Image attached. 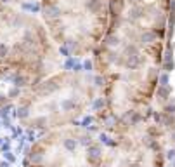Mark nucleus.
Returning <instances> with one entry per match:
<instances>
[{
    "label": "nucleus",
    "mask_w": 175,
    "mask_h": 167,
    "mask_svg": "<svg viewBox=\"0 0 175 167\" xmlns=\"http://www.w3.org/2000/svg\"><path fill=\"white\" fill-rule=\"evenodd\" d=\"M92 68H94V63L90 59H87L85 61V71H92Z\"/></svg>",
    "instance_id": "aec40b11"
},
{
    "label": "nucleus",
    "mask_w": 175,
    "mask_h": 167,
    "mask_svg": "<svg viewBox=\"0 0 175 167\" xmlns=\"http://www.w3.org/2000/svg\"><path fill=\"white\" fill-rule=\"evenodd\" d=\"M144 117L140 115V112H137V110H132V113H130V117L127 119V124L130 125V127H135V125L142 120Z\"/></svg>",
    "instance_id": "423d86ee"
},
{
    "label": "nucleus",
    "mask_w": 175,
    "mask_h": 167,
    "mask_svg": "<svg viewBox=\"0 0 175 167\" xmlns=\"http://www.w3.org/2000/svg\"><path fill=\"white\" fill-rule=\"evenodd\" d=\"M102 155V150H101V146H96V145H90L89 148H87V158L90 162H96L99 160Z\"/></svg>",
    "instance_id": "f03ea898"
},
{
    "label": "nucleus",
    "mask_w": 175,
    "mask_h": 167,
    "mask_svg": "<svg viewBox=\"0 0 175 167\" xmlns=\"http://www.w3.org/2000/svg\"><path fill=\"white\" fill-rule=\"evenodd\" d=\"M92 122H94L92 117H85V119L80 122V125H82V127H89V124H92Z\"/></svg>",
    "instance_id": "a211bd4d"
},
{
    "label": "nucleus",
    "mask_w": 175,
    "mask_h": 167,
    "mask_svg": "<svg viewBox=\"0 0 175 167\" xmlns=\"http://www.w3.org/2000/svg\"><path fill=\"white\" fill-rule=\"evenodd\" d=\"M21 9H23V11H30V12L35 14V12L42 11V4H37V2H23Z\"/></svg>",
    "instance_id": "0eeeda50"
},
{
    "label": "nucleus",
    "mask_w": 175,
    "mask_h": 167,
    "mask_svg": "<svg viewBox=\"0 0 175 167\" xmlns=\"http://www.w3.org/2000/svg\"><path fill=\"white\" fill-rule=\"evenodd\" d=\"M0 167H11V162H9V160H4V162H0Z\"/></svg>",
    "instance_id": "4be33fe9"
},
{
    "label": "nucleus",
    "mask_w": 175,
    "mask_h": 167,
    "mask_svg": "<svg viewBox=\"0 0 175 167\" xmlns=\"http://www.w3.org/2000/svg\"><path fill=\"white\" fill-rule=\"evenodd\" d=\"M106 106H108V99H106V97H96L94 103H92V108H94L96 112H102Z\"/></svg>",
    "instance_id": "6e6552de"
},
{
    "label": "nucleus",
    "mask_w": 175,
    "mask_h": 167,
    "mask_svg": "<svg viewBox=\"0 0 175 167\" xmlns=\"http://www.w3.org/2000/svg\"><path fill=\"white\" fill-rule=\"evenodd\" d=\"M9 141H11V139L7 138V143H4V145L0 146V151H2V153H4V151H9V150H11V145H9Z\"/></svg>",
    "instance_id": "6ab92c4d"
},
{
    "label": "nucleus",
    "mask_w": 175,
    "mask_h": 167,
    "mask_svg": "<svg viewBox=\"0 0 175 167\" xmlns=\"http://www.w3.org/2000/svg\"><path fill=\"white\" fill-rule=\"evenodd\" d=\"M78 139H75V138H64L63 139V148L64 150H68V153H75L76 148H78Z\"/></svg>",
    "instance_id": "7ed1b4c3"
},
{
    "label": "nucleus",
    "mask_w": 175,
    "mask_h": 167,
    "mask_svg": "<svg viewBox=\"0 0 175 167\" xmlns=\"http://www.w3.org/2000/svg\"><path fill=\"white\" fill-rule=\"evenodd\" d=\"M78 143L82 146H87V148H89V146L92 145V138L89 134H85V136H82V138H78Z\"/></svg>",
    "instance_id": "9b49d317"
},
{
    "label": "nucleus",
    "mask_w": 175,
    "mask_h": 167,
    "mask_svg": "<svg viewBox=\"0 0 175 167\" xmlns=\"http://www.w3.org/2000/svg\"><path fill=\"white\" fill-rule=\"evenodd\" d=\"M16 117L19 120H26L30 119V106H26V104H23V106L17 108V112H16Z\"/></svg>",
    "instance_id": "1a4fd4ad"
},
{
    "label": "nucleus",
    "mask_w": 175,
    "mask_h": 167,
    "mask_svg": "<svg viewBox=\"0 0 175 167\" xmlns=\"http://www.w3.org/2000/svg\"><path fill=\"white\" fill-rule=\"evenodd\" d=\"M163 112L165 113H170V115H175V104H165Z\"/></svg>",
    "instance_id": "dca6fc26"
},
{
    "label": "nucleus",
    "mask_w": 175,
    "mask_h": 167,
    "mask_svg": "<svg viewBox=\"0 0 175 167\" xmlns=\"http://www.w3.org/2000/svg\"><path fill=\"white\" fill-rule=\"evenodd\" d=\"M23 21H24V17L21 16V14H16V16H14V19H12V26L14 28H19L23 25Z\"/></svg>",
    "instance_id": "ddd939ff"
},
{
    "label": "nucleus",
    "mask_w": 175,
    "mask_h": 167,
    "mask_svg": "<svg viewBox=\"0 0 175 167\" xmlns=\"http://www.w3.org/2000/svg\"><path fill=\"white\" fill-rule=\"evenodd\" d=\"M166 158H168V160H173L175 158V148H172V150L166 151Z\"/></svg>",
    "instance_id": "412c9836"
},
{
    "label": "nucleus",
    "mask_w": 175,
    "mask_h": 167,
    "mask_svg": "<svg viewBox=\"0 0 175 167\" xmlns=\"http://www.w3.org/2000/svg\"><path fill=\"white\" fill-rule=\"evenodd\" d=\"M80 106V99L78 97H66L61 101V110L63 112H73Z\"/></svg>",
    "instance_id": "f257e3e1"
},
{
    "label": "nucleus",
    "mask_w": 175,
    "mask_h": 167,
    "mask_svg": "<svg viewBox=\"0 0 175 167\" xmlns=\"http://www.w3.org/2000/svg\"><path fill=\"white\" fill-rule=\"evenodd\" d=\"M4 145V138H0V146Z\"/></svg>",
    "instance_id": "393cba45"
},
{
    "label": "nucleus",
    "mask_w": 175,
    "mask_h": 167,
    "mask_svg": "<svg viewBox=\"0 0 175 167\" xmlns=\"http://www.w3.org/2000/svg\"><path fill=\"white\" fill-rule=\"evenodd\" d=\"M173 167H175V158H173Z\"/></svg>",
    "instance_id": "a878e982"
},
{
    "label": "nucleus",
    "mask_w": 175,
    "mask_h": 167,
    "mask_svg": "<svg viewBox=\"0 0 175 167\" xmlns=\"http://www.w3.org/2000/svg\"><path fill=\"white\" fill-rule=\"evenodd\" d=\"M4 157H5V160H9V162H16V155L12 153V151H4Z\"/></svg>",
    "instance_id": "f3484780"
},
{
    "label": "nucleus",
    "mask_w": 175,
    "mask_h": 167,
    "mask_svg": "<svg viewBox=\"0 0 175 167\" xmlns=\"http://www.w3.org/2000/svg\"><path fill=\"white\" fill-rule=\"evenodd\" d=\"M170 92H172V89H170L168 85H158V89H156V97H158L161 103H165L168 99Z\"/></svg>",
    "instance_id": "20e7f679"
},
{
    "label": "nucleus",
    "mask_w": 175,
    "mask_h": 167,
    "mask_svg": "<svg viewBox=\"0 0 175 167\" xmlns=\"http://www.w3.org/2000/svg\"><path fill=\"white\" fill-rule=\"evenodd\" d=\"M12 56V49L11 45H7V44L0 42V61H7L9 58Z\"/></svg>",
    "instance_id": "39448f33"
},
{
    "label": "nucleus",
    "mask_w": 175,
    "mask_h": 167,
    "mask_svg": "<svg viewBox=\"0 0 175 167\" xmlns=\"http://www.w3.org/2000/svg\"><path fill=\"white\" fill-rule=\"evenodd\" d=\"M99 139H101V143H104V145H115V141H111V138H109V136L108 134H101L99 136Z\"/></svg>",
    "instance_id": "2eb2a0df"
},
{
    "label": "nucleus",
    "mask_w": 175,
    "mask_h": 167,
    "mask_svg": "<svg viewBox=\"0 0 175 167\" xmlns=\"http://www.w3.org/2000/svg\"><path fill=\"white\" fill-rule=\"evenodd\" d=\"M47 124H49V119L45 115H43V117H38V119L35 120V127H38V129H40V127H45Z\"/></svg>",
    "instance_id": "f8f14e48"
},
{
    "label": "nucleus",
    "mask_w": 175,
    "mask_h": 167,
    "mask_svg": "<svg viewBox=\"0 0 175 167\" xmlns=\"http://www.w3.org/2000/svg\"><path fill=\"white\" fill-rule=\"evenodd\" d=\"M75 63H76V59H75V56H71V58H68V59H66V63H64V68H66V70H73Z\"/></svg>",
    "instance_id": "4468645a"
},
{
    "label": "nucleus",
    "mask_w": 175,
    "mask_h": 167,
    "mask_svg": "<svg viewBox=\"0 0 175 167\" xmlns=\"http://www.w3.org/2000/svg\"><path fill=\"white\" fill-rule=\"evenodd\" d=\"M172 141L175 143V129H172Z\"/></svg>",
    "instance_id": "5701e85b"
},
{
    "label": "nucleus",
    "mask_w": 175,
    "mask_h": 167,
    "mask_svg": "<svg viewBox=\"0 0 175 167\" xmlns=\"http://www.w3.org/2000/svg\"><path fill=\"white\" fill-rule=\"evenodd\" d=\"M7 2H9V0H0V4H7Z\"/></svg>",
    "instance_id": "b1692460"
},
{
    "label": "nucleus",
    "mask_w": 175,
    "mask_h": 167,
    "mask_svg": "<svg viewBox=\"0 0 175 167\" xmlns=\"http://www.w3.org/2000/svg\"><path fill=\"white\" fill-rule=\"evenodd\" d=\"M21 96V89L19 87H16V85H12L9 91H7V97L9 99H16V97H19Z\"/></svg>",
    "instance_id": "9d476101"
},
{
    "label": "nucleus",
    "mask_w": 175,
    "mask_h": 167,
    "mask_svg": "<svg viewBox=\"0 0 175 167\" xmlns=\"http://www.w3.org/2000/svg\"><path fill=\"white\" fill-rule=\"evenodd\" d=\"M0 127H2V120H0Z\"/></svg>",
    "instance_id": "bb28decb"
}]
</instances>
